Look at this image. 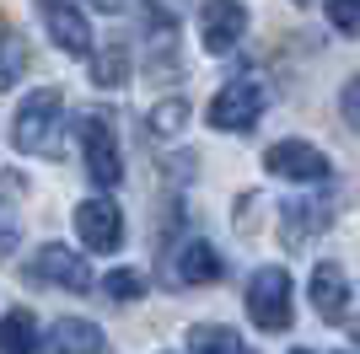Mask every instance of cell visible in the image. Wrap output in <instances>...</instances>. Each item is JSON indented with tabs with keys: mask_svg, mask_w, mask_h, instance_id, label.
Segmentation results:
<instances>
[{
	"mask_svg": "<svg viewBox=\"0 0 360 354\" xmlns=\"http://www.w3.org/2000/svg\"><path fill=\"white\" fill-rule=\"evenodd\" d=\"M60 134H65V97L54 86L27 91V103L16 107V124H11L16 150H27V156H60L65 150Z\"/></svg>",
	"mask_w": 360,
	"mask_h": 354,
	"instance_id": "6da1fadb",
	"label": "cell"
},
{
	"mask_svg": "<svg viewBox=\"0 0 360 354\" xmlns=\"http://www.w3.org/2000/svg\"><path fill=\"white\" fill-rule=\"evenodd\" d=\"M81 156H86V177L97 188H119L124 183V156H119V134L108 113H81Z\"/></svg>",
	"mask_w": 360,
	"mask_h": 354,
	"instance_id": "7a4b0ae2",
	"label": "cell"
},
{
	"mask_svg": "<svg viewBox=\"0 0 360 354\" xmlns=\"http://www.w3.org/2000/svg\"><path fill=\"white\" fill-rule=\"evenodd\" d=\"M248 317H253L264 333H285L290 327V317H296V311H290V274L280 263H264L253 280H248Z\"/></svg>",
	"mask_w": 360,
	"mask_h": 354,
	"instance_id": "3957f363",
	"label": "cell"
},
{
	"mask_svg": "<svg viewBox=\"0 0 360 354\" xmlns=\"http://www.w3.org/2000/svg\"><path fill=\"white\" fill-rule=\"evenodd\" d=\"M264 86L258 81H226L221 91L210 97V107H205V118H210V129H221V134H248L264 118Z\"/></svg>",
	"mask_w": 360,
	"mask_h": 354,
	"instance_id": "277c9868",
	"label": "cell"
},
{
	"mask_svg": "<svg viewBox=\"0 0 360 354\" xmlns=\"http://www.w3.org/2000/svg\"><path fill=\"white\" fill-rule=\"evenodd\" d=\"M264 166H269V177H285V183H328V156L317 145H307V140H280V145L264 150Z\"/></svg>",
	"mask_w": 360,
	"mask_h": 354,
	"instance_id": "5b68a950",
	"label": "cell"
},
{
	"mask_svg": "<svg viewBox=\"0 0 360 354\" xmlns=\"http://www.w3.org/2000/svg\"><path fill=\"white\" fill-rule=\"evenodd\" d=\"M27 274L38 284H60V290H91V268H86V258L81 252H70L65 242H49V247H38L32 252V263H27Z\"/></svg>",
	"mask_w": 360,
	"mask_h": 354,
	"instance_id": "8992f818",
	"label": "cell"
},
{
	"mask_svg": "<svg viewBox=\"0 0 360 354\" xmlns=\"http://www.w3.org/2000/svg\"><path fill=\"white\" fill-rule=\"evenodd\" d=\"M248 32V6L242 0H205L199 6V38L210 54H231Z\"/></svg>",
	"mask_w": 360,
	"mask_h": 354,
	"instance_id": "52a82bcc",
	"label": "cell"
},
{
	"mask_svg": "<svg viewBox=\"0 0 360 354\" xmlns=\"http://www.w3.org/2000/svg\"><path fill=\"white\" fill-rule=\"evenodd\" d=\"M38 11H44V27L54 38V48H65L70 59L91 54V27H86V11L75 0H38Z\"/></svg>",
	"mask_w": 360,
	"mask_h": 354,
	"instance_id": "ba28073f",
	"label": "cell"
},
{
	"mask_svg": "<svg viewBox=\"0 0 360 354\" xmlns=\"http://www.w3.org/2000/svg\"><path fill=\"white\" fill-rule=\"evenodd\" d=\"M75 231L91 252H119L124 247V215L113 199H86L75 204Z\"/></svg>",
	"mask_w": 360,
	"mask_h": 354,
	"instance_id": "9c48e42d",
	"label": "cell"
},
{
	"mask_svg": "<svg viewBox=\"0 0 360 354\" xmlns=\"http://www.w3.org/2000/svg\"><path fill=\"white\" fill-rule=\"evenodd\" d=\"M312 306L323 322H345L349 317V280L339 263H317L312 268Z\"/></svg>",
	"mask_w": 360,
	"mask_h": 354,
	"instance_id": "30bf717a",
	"label": "cell"
},
{
	"mask_svg": "<svg viewBox=\"0 0 360 354\" xmlns=\"http://www.w3.org/2000/svg\"><path fill=\"white\" fill-rule=\"evenodd\" d=\"M44 354H103V327L86 317H60L44 339Z\"/></svg>",
	"mask_w": 360,
	"mask_h": 354,
	"instance_id": "8fae6325",
	"label": "cell"
},
{
	"mask_svg": "<svg viewBox=\"0 0 360 354\" xmlns=\"http://www.w3.org/2000/svg\"><path fill=\"white\" fill-rule=\"evenodd\" d=\"M221 274H226V263L210 242H183L178 258H172V280L178 284H215Z\"/></svg>",
	"mask_w": 360,
	"mask_h": 354,
	"instance_id": "7c38bea8",
	"label": "cell"
},
{
	"mask_svg": "<svg viewBox=\"0 0 360 354\" xmlns=\"http://www.w3.org/2000/svg\"><path fill=\"white\" fill-rule=\"evenodd\" d=\"M328 215H333L328 199H301V204H285V225H280L285 247H301L307 236H317L323 225H328Z\"/></svg>",
	"mask_w": 360,
	"mask_h": 354,
	"instance_id": "4fadbf2b",
	"label": "cell"
},
{
	"mask_svg": "<svg viewBox=\"0 0 360 354\" xmlns=\"http://www.w3.org/2000/svg\"><path fill=\"white\" fill-rule=\"evenodd\" d=\"M91 81L103 91H119L124 81H129V44H124V38H113V44H103L91 54Z\"/></svg>",
	"mask_w": 360,
	"mask_h": 354,
	"instance_id": "5bb4252c",
	"label": "cell"
},
{
	"mask_svg": "<svg viewBox=\"0 0 360 354\" xmlns=\"http://www.w3.org/2000/svg\"><path fill=\"white\" fill-rule=\"evenodd\" d=\"M0 354H38L32 311H6V322H0Z\"/></svg>",
	"mask_w": 360,
	"mask_h": 354,
	"instance_id": "9a60e30c",
	"label": "cell"
},
{
	"mask_svg": "<svg viewBox=\"0 0 360 354\" xmlns=\"http://www.w3.org/2000/svg\"><path fill=\"white\" fill-rule=\"evenodd\" d=\"M22 75H27V38L6 27L0 32V91H11Z\"/></svg>",
	"mask_w": 360,
	"mask_h": 354,
	"instance_id": "2e32d148",
	"label": "cell"
},
{
	"mask_svg": "<svg viewBox=\"0 0 360 354\" xmlns=\"http://www.w3.org/2000/svg\"><path fill=\"white\" fill-rule=\"evenodd\" d=\"M188 343H194V354H253L248 343H242V333H231V327H215V322L194 327V333H188Z\"/></svg>",
	"mask_w": 360,
	"mask_h": 354,
	"instance_id": "e0dca14e",
	"label": "cell"
},
{
	"mask_svg": "<svg viewBox=\"0 0 360 354\" xmlns=\"http://www.w3.org/2000/svg\"><path fill=\"white\" fill-rule=\"evenodd\" d=\"M103 295L108 301H140L146 295V274H135V268H113L103 280Z\"/></svg>",
	"mask_w": 360,
	"mask_h": 354,
	"instance_id": "ac0fdd59",
	"label": "cell"
},
{
	"mask_svg": "<svg viewBox=\"0 0 360 354\" xmlns=\"http://www.w3.org/2000/svg\"><path fill=\"white\" fill-rule=\"evenodd\" d=\"M183 118H188V103H183V97H167V103L150 113V134H178Z\"/></svg>",
	"mask_w": 360,
	"mask_h": 354,
	"instance_id": "d6986e66",
	"label": "cell"
},
{
	"mask_svg": "<svg viewBox=\"0 0 360 354\" xmlns=\"http://www.w3.org/2000/svg\"><path fill=\"white\" fill-rule=\"evenodd\" d=\"M328 22L345 32V38H355L360 32V0H328Z\"/></svg>",
	"mask_w": 360,
	"mask_h": 354,
	"instance_id": "ffe728a7",
	"label": "cell"
},
{
	"mask_svg": "<svg viewBox=\"0 0 360 354\" xmlns=\"http://www.w3.org/2000/svg\"><path fill=\"white\" fill-rule=\"evenodd\" d=\"M183 6H188V0H146V11H150V27L172 32V27H178V16H183Z\"/></svg>",
	"mask_w": 360,
	"mask_h": 354,
	"instance_id": "44dd1931",
	"label": "cell"
},
{
	"mask_svg": "<svg viewBox=\"0 0 360 354\" xmlns=\"http://www.w3.org/2000/svg\"><path fill=\"white\" fill-rule=\"evenodd\" d=\"M339 113H345L349 129H360V75L345 81V91H339Z\"/></svg>",
	"mask_w": 360,
	"mask_h": 354,
	"instance_id": "7402d4cb",
	"label": "cell"
},
{
	"mask_svg": "<svg viewBox=\"0 0 360 354\" xmlns=\"http://www.w3.org/2000/svg\"><path fill=\"white\" fill-rule=\"evenodd\" d=\"M16 236H22V231H16V215L6 209V199H0V258H11V252H16Z\"/></svg>",
	"mask_w": 360,
	"mask_h": 354,
	"instance_id": "603a6c76",
	"label": "cell"
},
{
	"mask_svg": "<svg viewBox=\"0 0 360 354\" xmlns=\"http://www.w3.org/2000/svg\"><path fill=\"white\" fill-rule=\"evenodd\" d=\"M349 333H355V339H360V322H349Z\"/></svg>",
	"mask_w": 360,
	"mask_h": 354,
	"instance_id": "cb8c5ba5",
	"label": "cell"
},
{
	"mask_svg": "<svg viewBox=\"0 0 360 354\" xmlns=\"http://www.w3.org/2000/svg\"><path fill=\"white\" fill-rule=\"evenodd\" d=\"M290 354H312V349H290Z\"/></svg>",
	"mask_w": 360,
	"mask_h": 354,
	"instance_id": "d4e9b609",
	"label": "cell"
},
{
	"mask_svg": "<svg viewBox=\"0 0 360 354\" xmlns=\"http://www.w3.org/2000/svg\"><path fill=\"white\" fill-rule=\"evenodd\" d=\"M296 6H312V0H296Z\"/></svg>",
	"mask_w": 360,
	"mask_h": 354,
	"instance_id": "484cf974",
	"label": "cell"
}]
</instances>
